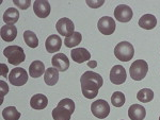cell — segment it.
I'll return each mask as SVG.
<instances>
[{
	"label": "cell",
	"mask_w": 160,
	"mask_h": 120,
	"mask_svg": "<svg viewBox=\"0 0 160 120\" xmlns=\"http://www.w3.org/2000/svg\"><path fill=\"white\" fill-rule=\"evenodd\" d=\"M153 98H154V93L149 88H143L141 90H139V93L137 94V99L140 102H143V103L151 102L153 100Z\"/></svg>",
	"instance_id": "484cf974"
},
{
	"label": "cell",
	"mask_w": 160,
	"mask_h": 120,
	"mask_svg": "<svg viewBox=\"0 0 160 120\" xmlns=\"http://www.w3.org/2000/svg\"><path fill=\"white\" fill-rule=\"evenodd\" d=\"M74 112L75 102L68 98L62 99L58 106L52 111V118L53 120H71V116Z\"/></svg>",
	"instance_id": "7a4b0ae2"
},
{
	"label": "cell",
	"mask_w": 160,
	"mask_h": 120,
	"mask_svg": "<svg viewBox=\"0 0 160 120\" xmlns=\"http://www.w3.org/2000/svg\"><path fill=\"white\" fill-rule=\"evenodd\" d=\"M157 18L152 14H145L139 19V25L145 30H152L156 27Z\"/></svg>",
	"instance_id": "ffe728a7"
},
{
	"label": "cell",
	"mask_w": 160,
	"mask_h": 120,
	"mask_svg": "<svg viewBox=\"0 0 160 120\" xmlns=\"http://www.w3.org/2000/svg\"><path fill=\"white\" fill-rule=\"evenodd\" d=\"M127 78V73L123 66L115 65L110 70V81L111 83L115 84V85H121L126 81Z\"/></svg>",
	"instance_id": "30bf717a"
},
{
	"label": "cell",
	"mask_w": 160,
	"mask_h": 120,
	"mask_svg": "<svg viewBox=\"0 0 160 120\" xmlns=\"http://www.w3.org/2000/svg\"><path fill=\"white\" fill-rule=\"evenodd\" d=\"M14 4L18 7L20 10H27L31 6V0H14Z\"/></svg>",
	"instance_id": "83f0119b"
},
{
	"label": "cell",
	"mask_w": 160,
	"mask_h": 120,
	"mask_svg": "<svg viewBox=\"0 0 160 120\" xmlns=\"http://www.w3.org/2000/svg\"><path fill=\"white\" fill-rule=\"evenodd\" d=\"M3 54L8 58L9 63L15 66L22 64L26 58L25 51L19 46H8L3 50Z\"/></svg>",
	"instance_id": "3957f363"
},
{
	"label": "cell",
	"mask_w": 160,
	"mask_h": 120,
	"mask_svg": "<svg viewBox=\"0 0 160 120\" xmlns=\"http://www.w3.org/2000/svg\"><path fill=\"white\" fill-rule=\"evenodd\" d=\"M17 36V29L14 25H6L1 27V38L4 42H13Z\"/></svg>",
	"instance_id": "ac0fdd59"
},
{
	"label": "cell",
	"mask_w": 160,
	"mask_h": 120,
	"mask_svg": "<svg viewBox=\"0 0 160 120\" xmlns=\"http://www.w3.org/2000/svg\"><path fill=\"white\" fill-rule=\"evenodd\" d=\"M104 3H105V1H102V0H98V1H91V0H88L87 1L88 6L90 7H93V9H97V7H102Z\"/></svg>",
	"instance_id": "f1b7e54d"
},
{
	"label": "cell",
	"mask_w": 160,
	"mask_h": 120,
	"mask_svg": "<svg viewBox=\"0 0 160 120\" xmlns=\"http://www.w3.org/2000/svg\"><path fill=\"white\" fill-rule=\"evenodd\" d=\"M88 66L91 68H95L97 66V62L96 61H89V62H88Z\"/></svg>",
	"instance_id": "1f68e13d"
},
{
	"label": "cell",
	"mask_w": 160,
	"mask_h": 120,
	"mask_svg": "<svg viewBox=\"0 0 160 120\" xmlns=\"http://www.w3.org/2000/svg\"><path fill=\"white\" fill-rule=\"evenodd\" d=\"M128 116L131 120H143L146 116V111L140 104H132L128 108Z\"/></svg>",
	"instance_id": "2e32d148"
},
{
	"label": "cell",
	"mask_w": 160,
	"mask_h": 120,
	"mask_svg": "<svg viewBox=\"0 0 160 120\" xmlns=\"http://www.w3.org/2000/svg\"><path fill=\"white\" fill-rule=\"evenodd\" d=\"M9 81L14 86H22L28 81V73L24 68L15 67L9 75Z\"/></svg>",
	"instance_id": "52a82bcc"
},
{
	"label": "cell",
	"mask_w": 160,
	"mask_h": 120,
	"mask_svg": "<svg viewBox=\"0 0 160 120\" xmlns=\"http://www.w3.org/2000/svg\"><path fill=\"white\" fill-rule=\"evenodd\" d=\"M0 85H1V95H2V100H3V97L6 94H8L9 91V87H8V84L4 82V81H1L0 82Z\"/></svg>",
	"instance_id": "f546056e"
},
{
	"label": "cell",
	"mask_w": 160,
	"mask_h": 120,
	"mask_svg": "<svg viewBox=\"0 0 160 120\" xmlns=\"http://www.w3.org/2000/svg\"><path fill=\"white\" fill-rule=\"evenodd\" d=\"M48 105V99L45 95L37 94L31 98L30 106L34 109H44Z\"/></svg>",
	"instance_id": "d6986e66"
},
{
	"label": "cell",
	"mask_w": 160,
	"mask_h": 120,
	"mask_svg": "<svg viewBox=\"0 0 160 120\" xmlns=\"http://www.w3.org/2000/svg\"><path fill=\"white\" fill-rule=\"evenodd\" d=\"M62 46V39L59 35L52 34L50 36L47 37L45 42V48L47 50V52L53 53V52H58L61 49Z\"/></svg>",
	"instance_id": "5bb4252c"
},
{
	"label": "cell",
	"mask_w": 160,
	"mask_h": 120,
	"mask_svg": "<svg viewBox=\"0 0 160 120\" xmlns=\"http://www.w3.org/2000/svg\"><path fill=\"white\" fill-rule=\"evenodd\" d=\"M111 103L115 108H122L125 104V96H124V94L121 93V91L113 93V95L111 96Z\"/></svg>",
	"instance_id": "4316f807"
},
{
	"label": "cell",
	"mask_w": 160,
	"mask_h": 120,
	"mask_svg": "<svg viewBox=\"0 0 160 120\" xmlns=\"http://www.w3.org/2000/svg\"><path fill=\"white\" fill-rule=\"evenodd\" d=\"M91 112L96 118L105 119L110 114V105L106 100H96L91 104Z\"/></svg>",
	"instance_id": "8992f818"
},
{
	"label": "cell",
	"mask_w": 160,
	"mask_h": 120,
	"mask_svg": "<svg viewBox=\"0 0 160 120\" xmlns=\"http://www.w3.org/2000/svg\"><path fill=\"white\" fill-rule=\"evenodd\" d=\"M115 21L110 16H102L97 22V28L99 32L104 35H111L115 31Z\"/></svg>",
	"instance_id": "9c48e42d"
},
{
	"label": "cell",
	"mask_w": 160,
	"mask_h": 120,
	"mask_svg": "<svg viewBox=\"0 0 160 120\" xmlns=\"http://www.w3.org/2000/svg\"><path fill=\"white\" fill-rule=\"evenodd\" d=\"M132 10L126 4H120L114 10V17L120 22H128L132 18Z\"/></svg>",
	"instance_id": "8fae6325"
},
{
	"label": "cell",
	"mask_w": 160,
	"mask_h": 120,
	"mask_svg": "<svg viewBox=\"0 0 160 120\" xmlns=\"http://www.w3.org/2000/svg\"><path fill=\"white\" fill-rule=\"evenodd\" d=\"M45 65L42 61H33L29 66V75L31 78H40L43 75H45Z\"/></svg>",
	"instance_id": "e0dca14e"
},
{
	"label": "cell",
	"mask_w": 160,
	"mask_h": 120,
	"mask_svg": "<svg viewBox=\"0 0 160 120\" xmlns=\"http://www.w3.org/2000/svg\"><path fill=\"white\" fill-rule=\"evenodd\" d=\"M44 81L49 86L56 85L59 81V70L56 69L55 67H49L48 69H46L45 75H44Z\"/></svg>",
	"instance_id": "44dd1931"
},
{
	"label": "cell",
	"mask_w": 160,
	"mask_h": 120,
	"mask_svg": "<svg viewBox=\"0 0 160 120\" xmlns=\"http://www.w3.org/2000/svg\"><path fill=\"white\" fill-rule=\"evenodd\" d=\"M33 11L35 15L40 18H46L50 14L51 7L50 3L46 0H38L33 3Z\"/></svg>",
	"instance_id": "7c38bea8"
},
{
	"label": "cell",
	"mask_w": 160,
	"mask_h": 120,
	"mask_svg": "<svg viewBox=\"0 0 160 120\" xmlns=\"http://www.w3.org/2000/svg\"><path fill=\"white\" fill-rule=\"evenodd\" d=\"M82 40V35L80 34L79 32H75L74 34L69 35V36L65 37V40H64V44H65L66 47L68 48H73L78 46Z\"/></svg>",
	"instance_id": "d4e9b609"
},
{
	"label": "cell",
	"mask_w": 160,
	"mask_h": 120,
	"mask_svg": "<svg viewBox=\"0 0 160 120\" xmlns=\"http://www.w3.org/2000/svg\"><path fill=\"white\" fill-rule=\"evenodd\" d=\"M19 12L14 7H9L3 14V20L7 25H14L18 21Z\"/></svg>",
	"instance_id": "7402d4cb"
},
{
	"label": "cell",
	"mask_w": 160,
	"mask_h": 120,
	"mask_svg": "<svg viewBox=\"0 0 160 120\" xmlns=\"http://www.w3.org/2000/svg\"><path fill=\"white\" fill-rule=\"evenodd\" d=\"M82 95L87 99H93L98 95L99 88L104 84L102 76L94 71H86L80 78Z\"/></svg>",
	"instance_id": "6da1fadb"
},
{
	"label": "cell",
	"mask_w": 160,
	"mask_h": 120,
	"mask_svg": "<svg viewBox=\"0 0 160 120\" xmlns=\"http://www.w3.org/2000/svg\"><path fill=\"white\" fill-rule=\"evenodd\" d=\"M114 55L118 61L122 62H128L135 55V49L133 46L128 42H121L115 46Z\"/></svg>",
	"instance_id": "277c9868"
},
{
	"label": "cell",
	"mask_w": 160,
	"mask_h": 120,
	"mask_svg": "<svg viewBox=\"0 0 160 120\" xmlns=\"http://www.w3.org/2000/svg\"><path fill=\"white\" fill-rule=\"evenodd\" d=\"M2 117L6 120H18L20 118V113L15 106H8L2 111Z\"/></svg>",
	"instance_id": "603a6c76"
},
{
	"label": "cell",
	"mask_w": 160,
	"mask_h": 120,
	"mask_svg": "<svg viewBox=\"0 0 160 120\" xmlns=\"http://www.w3.org/2000/svg\"><path fill=\"white\" fill-rule=\"evenodd\" d=\"M1 76H7V71H8V69H9V68L7 67V65L6 64H1Z\"/></svg>",
	"instance_id": "4dcf8cb0"
},
{
	"label": "cell",
	"mask_w": 160,
	"mask_h": 120,
	"mask_svg": "<svg viewBox=\"0 0 160 120\" xmlns=\"http://www.w3.org/2000/svg\"><path fill=\"white\" fill-rule=\"evenodd\" d=\"M159 120H160V117H159Z\"/></svg>",
	"instance_id": "d6a6232c"
},
{
	"label": "cell",
	"mask_w": 160,
	"mask_h": 120,
	"mask_svg": "<svg viewBox=\"0 0 160 120\" xmlns=\"http://www.w3.org/2000/svg\"><path fill=\"white\" fill-rule=\"evenodd\" d=\"M71 57L76 63L81 64L83 62H89L91 58V53L84 48H76L71 51Z\"/></svg>",
	"instance_id": "9a60e30c"
},
{
	"label": "cell",
	"mask_w": 160,
	"mask_h": 120,
	"mask_svg": "<svg viewBox=\"0 0 160 120\" xmlns=\"http://www.w3.org/2000/svg\"><path fill=\"white\" fill-rule=\"evenodd\" d=\"M24 39L25 43L29 46L30 48H37L38 46V38L35 35L34 32L30 31V30H27V31L24 32Z\"/></svg>",
	"instance_id": "cb8c5ba5"
},
{
	"label": "cell",
	"mask_w": 160,
	"mask_h": 120,
	"mask_svg": "<svg viewBox=\"0 0 160 120\" xmlns=\"http://www.w3.org/2000/svg\"><path fill=\"white\" fill-rule=\"evenodd\" d=\"M148 71V65L144 60H137L131 64L129 68V73L132 80L141 81L145 78Z\"/></svg>",
	"instance_id": "5b68a950"
},
{
	"label": "cell",
	"mask_w": 160,
	"mask_h": 120,
	"mask_svg": "<svg viewBox=\"0 0 160 120\" xmlns=\"http://www.w3.org/2000/svg\"><path fill=\"white\" fill-rule=\"evenodd\" d=\"M52 66L59 71H66L69 67V60L64 53H57L51 60Z\"/></svg>",
	"instance_id": "4fadbf2b"
},
{
	"label": "cell",
	"mask_w": 160,
	"mask_h": 120,
	"mask_svg": "<svg viewBox=\"0 0 160 120\" xmlns=\"http://www.w3.org/2000/svg\"><path fill=\"white\" fill-rule=\"evenodd\" d=\"M56 29L59 32V34L63 35L65 37L75 33L74 22L69 18H66V17H63V18H60L58 20V22L56 25Z\"/></svg>",
	"instance_id": "ba28073f"
}]
</instances>
